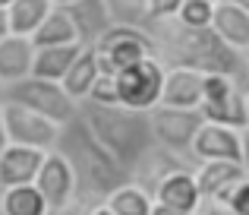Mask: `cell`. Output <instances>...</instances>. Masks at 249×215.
<instances>
[{"label": "cell", "instance_id": "14", "mask_svg": "<svg viewBox=\"0 0 249 215\" xmlns=\"http://www.w3.org/2000/svg\"><path fill=\"white\" fill-rule=\"evenodd\" d=\"M44 155L48 152H38V149L6 146L3 152H0V190L35 184V174H38V168H41Z\"/></svg>", "mask_w": 249, "mask_h": 215}, {"label": "cell", "instance_id": "34", "mask_svg": "<svg viewBox=\"0 0 249 215\" xmlns=\"http://www.w3.org/2000/svg\"><path fill=\"white\" fill-rule=\"evenodd\" d=\"M3 38H10V19H6V10L0 6V41Z\"/></svg>", "mask_w": 249, "mask_h": 215}, {"label": "cell", "instance_id": "16", "mask_svg": "<svg viewBox=\"0 0 249 215\" xmlns=\"http://www.w3.org/2000/svg\"><path fill=\"white\" fill-rule=\"evenodd\" d=\"M32 60H35V44L29 38H19V35L3 38L0 41V89L29 79Z\"/></svg>", "mask_w": 249, "mask_h": 215}, {"label": "cell", "instance_id": "30", "mask_svg": "<svg viewBox=\"0 0 249 215\" xmlns=\"http://www.w3.org/2000/svg\"><path fill=\"white\" fill-rule=\"evenodd\" d=\"M91 209H95V206H91L89 199L73 196L67 206H63V209H57V212H51V215H91Z\"/></svg>", "mask_w": 249, "mask_h": 215}, {"label": "cell", "instance_id": "33", "mask_svg": "<svg viewBox=\"0 0 249 215\" xmlns=\"http://www.w3.org/2000/svg\"><path fill=\"white\" fill-rule=\"evenodd\" d=\"M148 215H186V212L170 209V206H161V203H152V212H148Z\"/></svg>", "mask_w": 249, "mask_h": 215}, {"label": "cell", "instance_id": "3", "mask_svg": "<svg viewBox=\"0 0 249 215\" xmlns=\"http://www.w3.org/2000/svg\"><path fill=\"white\" fill-rule=\"evenodd\" d=\"M0 101H13V105H22L35 114H41L44 120L57 123V127H67L70 120H76L79 105L70 98L60 89V82H48V79H22L13 82V86L0 89Z\"/></svg>", "mask_w": 249, "mask_h": 215}, {"label": "cell", "instance_id": "6", "mask_svg": "<svg viewBox=\"0 0 249 215\" xmlns=\"http://www.w3.org/2000/svg\"><path fill=\"white\" fill-rule=\"evenodd\" d=\"M95 54H98V67H101L104 73H120V70L145 60V57H155V44L145 32L114 25V29H107L101 35V41L95 44Z\"/></svg>", "mask_w": 249, "mask_h": 215}, {"label": "cell", "instance_id": "41", "mask_svg": "<svg viewBox=\"0 0 249 215\" xmlns=\"http://www.w3.org/2000/svg\"><path fill=\"white\" fill-rule=\"evenodd\" d=\"M246 76H249V60H246Z\"/></svg>", "mask_w": 249, "mask_h": 215}, {"label": "cell", "instance_id": "8", "mask_svg": "<svg viewBox=\"0 0 249 215\" xmlns=\"http://www.w3.org/2000/svg\"><path fill=\"white\" fill-rule=\"evenodd\" d=\"M35 190L41 193L48 212H57L76 196V177L60 152H48L35 174Z\"/></svg>", "mask_w": 249, "mask_h": 215}, {"label": "cell", "instance_id": "10", "mask_svg": "<svg viewBox=\"0 0 249 215\" xmlns=\"http://www.w3.org/2000/svg\"><path fill=\"white\" fill-rule=\"evenodd\" d=\"M161 108H180V111H199L202 105V73L183 67H167L161 82Z\"/></svg>", "mask_w": 249, "mask_h": 215}, {"label": "cell", "instance_id": "11", "mask_svg": "<svg viewBox=\"0 0 249 215\" xmlns=\"http://www.w3.org/2000/svg\"><path fill=\"white\" fill-rule=\"evenodd\" d=\"M208 29H212L231 51L249 57V13L246 10H240L231 0H214L212 25H208Z\"/></svg>", "mask_w": 249, "mask_h": 215}, {"label": "cell", "instance_id": "31", "mask_svg": "<svg viewBox=\"0 0 249 215\" xmlns=\"http://www.w3.org/2000/svg\"><path fill=\"white\" fill-rule=\"evenodd\" d=\"M196 215H233V212H231V206H224V203H214V199H202L199 209H196Z\"/></svg>", "mask_w": 249, "mask_h": 215}, {"label": "cell", "instance_id": "32", "mask_svg": "<svg viewBox=\"0 0 249 215\" xmlns=\"http://www.w3.org/2000/svg\"><path fill=\"white\" fill-rule=\"evenodd\" d=\"M237 133H240V165H243V171L249 177V123L243 130H237Z\"/></svg>", "mask_w": 249, "mask_h": 215}, {"label": "cell", "instance_id": "12", "mask_svg": "<svg viewBox=\"0 0 249 215\" xmlns=\"http://www.w3.org/2000/svg\"><path fill=\"white\" fill-rule=\"evenodd\" d=\"M152 199H155V203H161V206H170V209H180V212H186V215H196V209H199V203H202L193 171H183V168L167 171L164 177L155 184Z\"/></svg>", "mask_w": 249, "mask_h": 215}, {"label": "cell", "instance_id": "40", "mask_svg": "<svg viewBox=\"0 0 249 215\" xmlns=\"http://www.w3.org/2000/svg\"><path fill=\"white\" fill-rule=\"evenodd\" d=\"M13 3V0H0V6H10Z\"/></svg>", "mask_w": 249, "mask_h": 215}, {"label": "cell", "instance_id": "19", "mask_svg": "<svg viewBox=\"0 0 249 215\" xmlns=\"http://www.w3.org/2000/svg\"><path fill=\"white\" fill-rule=\"evenodd\" d=\"M35 48H63V44H79L76 38V29H73V19L67 16V10H51L44 16V22L32 32L29 38Z\"/></svg>", "mask_w": 249, "mask_h": 215}, {"label": "cell", "instance_id": "29", "mask_svg": "<svg viewBox=\"0 0 249 215\" xmlns=\"http://www.w3.org/2000/svg\"><path fill=\"white\" fill-rule=\"evenodd\" d=\"M183 0H145L148 6V19H174Z\"/></svg>", "mask_w": 249, "mask_h": 215}, {"label": "cell", "instance_id": "27", "mask_svg": "<svg viewBox=\"0 0 249 215\" xmlns=\"http://www.w3.org/2000/svg\"><path fill=\"white\" fill-rule=\"evenodd\" d=\"M85 101H91V105H117V86H114V73H98V79H95V86H91V92H89V98Z\"/></svg>", "mask_w": 249, "mask_h": 215}, {"label": "cell", "instance_id": "38", "mask_svg": "<svg viewBox=\"0 0 249 215\" xmlns=\"http://www.w3.org/2000/svg\"><path fill=\"white\" fill-rule=\"evenodd\" d=\"M91 215H110V212L104 209V206H95V209H91Z\"/></svg>", "mask_w": 249, "mask_h": 215}, {"label": "cell", "instance_id": "22", "mask_svg": "<svg viewBox=\"0 0 249 215\" xmlns=\"http://www.w3.org/2000/svg\"><path fill=\"white\" fill-rule=\"evenodd\" d=\"M152 203L155 199L148 196L145 190H139L136 184H123L120 190H114L101 206L110 215H148L152 212Z\"/></svg>", "mask_w": 249, "mask_h": 215}, {"label": "cell", "instance_id": "21", "mask_svg": "<svg viewBox=\"0 0 249 215\" xmlns=\"http://www.w3.org/2000/svg\"><path fill=\"white\" fill-rule=\"evenodd\" d=\"M202 120L205 123H218V127H231V130H243L249 123L246 117V105H243V92H231L227 98L212 101V105H202L199 108Z\"/></svg>", "mask_w": 249, "mask_h": 215}, {"label": "cell", "instance_id": "35", "mask_svg": "<svg viewBox=\"0 0 249 215\" xmlns=\"http://www.w3.org/2000/svg\"><path fill=\"white\" fill-rule=\"evenodd\" d=\"M73 3H79V0H51V6H57V10H67Z\"/></svg>", "mask_w": 249, "mask_h": 215}, {"label": "cell", "instance_id": "36", "mask_svg": "<svg viewBox=\"0 0 249 215\" xmlns=\"http://www.w3.org/2000/svg\"><path fill=\"white\" fill-rule=\"evenodd\" d=\"M6 149V133H3V117H0V152Z\"/></svg>", "mask_w": 249, "mask_h": 215}, {"label": "cell", "instance_id": "13", "mask_svg": "<svg viewBox=\"0 0 249 215\" xmlns=\"http://www.w3.org/2000/svg\"><path fill=\"white\" fill-rule=\"evenodd\" d=\"M196 187H199L202 199H214V203H227L231 190L246 177V171L237 161H202L199 171L193 174Z\"/></svg>", "mask_w": 249, "mask_h": 215}, {"label": "cell", "instance_id": "39", "mask_svg": "<svg viewBox=\"0 0 249 215\" xmlns=\"http://www.w3.org/2000/svg\"><path fill=\"white\" fill-rule=\"evenodd\" d=\"M243 105H246V117H249V89L243 92Z\"/></svg>", "mask_w": 249, "mask_h": 215}, {"label": "cell", "instance_id": "17", "mask_svg": "<svg viewBox=\"0 0 249 215\" xmlns=\"http://www.w3.org/2000/svg\"><path fill=\"white\" fill-rule=\"evenodd\" d=\"M98 73H101V67H98V54H95V48H82V51H79V57L70 63L67 76L60 79V89L76 101V105H82V101L89 98L91 86H95Z\"/></svg>", "mask_w": 249, "mask_h": 215}, {"label": "cell", "instance_id": "20", "mask_svg": "<svg viewBox=\"0 0 249 215\" xmlns=\"http://www.w3.org/2000/svg\"><path fill=\"white\" fill-rule=\"evenodd\" d=\"M6 10V19H10V35H19V38H32V32L44 22L54 6L51 0H13Z\"/></svg>", "mask_w": 249, "mask_h": 215}, {"label": "cell", "instance_id": "25", "mask_svg": "<svg viewBox=\"0 0 249 215\" xmlns=\"http://www.w3.org/2000/svg\"><path fill=\"white\" fill-rule=\"evenodd\" d=\"M212 10H214V0H183L174 19L183 29H208L212 25Z\"/></svg>", "mask_w": 249, "mask_h": 215}, {"label": "cell", "instance_id": "5", "mask_svg": "<svg viewBox=\"0 0 249 215\" xmlns=\"http://www.w3.org/2000/svg\"><path fill=\"white\" fill-rule=\"evenodd\" d=\"M0 117H3L6 146H25V149H38V152H54L57 149L60 127L44 120L41 114L22 105H13V101H0Z\"/></svg>", "mask_w": 249, "mask_h": 215}, {"label": "cell", "instance_id": "1", "mask_svg": "<svg viewBox=\"0 0 249 215\" xmlns=\"http://www.w3.org/2000/svg\"><path fill=\"white\" fill-rule=\"evenodd\" d=\"M79 120L89 130V136L129 174L145 161V155L155 149L152 133H148V117L139 111H126L120 105H79Z\"/></svg>", "mask_w": 249, "mask_h": 215}, {"label": "cell", "instance_id": "18", "mask_svg": "<svg viewBox=\"0 0 249 215\" xmlns=\"http://www.w3.org/2000/svg\"><path fill=\"white\" fill-rule=\"evenodd\" d=\"M82 44H63V48H35V60H32V79H48L60 82L67 76L70 63L79 57Z\"/></svg>", "mask_w": 249, "mask_h": 215}, {"label": "cell", "instance_id": "9", "mask_svg": "<svg viewBox=\"0 0 249 215\" xmlns=\"http://www.w3.org/2000/svg\"><path fill=\"white\" fill-rule=\"evenodd\" d=\"M189 152L199 161H237L240 165V133L231 127H218V123H202Z\"/></svg>", "mask_w": 249, "mask_h": 215}, {"label": "cell", "instance_id": "15", "mask_svg": "<svg viewBox=\"0 0 249 215\" xmlns=\"http://www.w3.org/2000/svg\"><path fill=\"white\" fill-rule=\"evenodd\" d=\"M67 16L73 19V29H76V38H79L82 48H95L101 41V35L107 29H114L107 16V6L104 0H79V3L67 6Z\"/></svg>", "mask_w": 249, "mask_h": 215}, {"label": "cell", "instance_id": "7", "mask_svg": "<svg viewBox=\"0 0 249 215\" xmlns=\"http://www.w3.org/2000/svg\"><path fill=\"white\" fill-rule=\"evenodd\" d=\"M145 117H148L152 142L161 146L164 152H189L199 127L205 123L199 111H180V108H161V105L152 108Z\"/></svg>", "mask_w": 249, "mask_h": 215}, {"label": "cell", "instance_id": "26", "mask_svg": "<svg viewBox=\"0 0 249 215\" xmlns=\"http://www.w3.org/2000/svg\"><path fill=\"white\" fill-rule=\"evenodd\" d=\"M231 92H237V79L231 76H221V73H205L202 76V105H212V101L227 98ZM199 105V108H202Z\"/></svg>", "mask_w": 249, "mask_h": 215}, {"label": "cell", "instance_id": "4", "mask_svg": "<svg viewBox=\"0 0 249 215\" xmlns=\"http://www.w3.org/2000/svg\"><path fill=\"white\" fill-rule=\"evenodd\" d=\"M161 82H164V67L155 57H145V60L120 70V73H114L117 105L126 108V111L148 114L161 101Z\"/></svg>", "mask_w": 249, "mask_h": 215}, {"label": "cell", "instance_id": "2", "mask_svg": "<svg viewBox=\"0 0 249 215\" xmlns=\"http://www.w3.org/2000/svg\"><path fill=\"white\" fill-rule=\"evenodd\" d=\"M54 152H60L67 158L70 171L76 177V196L79 199H89V203L91 199H107L114 190L129 184V174L89 136L79 114L67 127H60V139H57Z\"/></svg>", "mask_w": 249, "mask_h": 215}, {"label": "cell", "instance_id": "23", "mask_svg": "<svg viewBox=\"0 0 249 215\" xmlns=\"http://www.w3.org/2000/svg\"><path fill=\"white\" fill-rule=\"evenodd\" d=\"M0 209H3V215H51L44 199H41V193L35 190V184H22V187L3 190Z\"/></svg>", "mask_w": 249, "mask_h": 215}, {"label": "cell", "instance_id": "28", "mask_svg": "<svg viewBox=\"0 0 249 215\" xmlns=\"http://www.w3.org/2000/svg\"><path fill=\"white\" fill-rule=\"evenodd\" d=\"M224 206H231L233 215H249V177H243L237 187H233Z\"/></svg>", "mask_w": 249, "mask_h": 215}, {"label": "cell", "instance_id": "37", "mask_svg": "<svg viewBox=\"0 0 249 215\" xmlns=\"http://www.w3.org/2000/svg\"><path fill=\"white\" fill-rule=\"evenodd\" d=\"M231 3H237L240 10H246V13H249V0H231Z\"/></svg>", "mask_w": 249, "mask_h": 215}, {"label": "cell", "instance_id": "24", "mask_svg": "<svg viewBox=\"0 0 249 215\" xmlns=\"http://www.w3.org/2000/svg\"><path fill=\"white\" fill-rule=\"evenodd\" d=\"M107 6V16L114 25H123V29H145L148 25V6L145 0H104Z\"/></svg>", "mask_w": 249, "mask_h": 215}]
</instances>
